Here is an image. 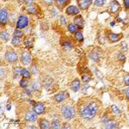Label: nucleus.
<instances>
[{
	"label": "nucleus",
	"instance_id": "nucleus-1",
	"mask_svg": "<svg viewBox=\"0 0 129 129\" xmlns=\"http://www.w3.org/2000/svg\"><path fill=\"white\" fill-rule=\"evenodd\" d=\"M98 111V107L95 102H90L84 106H83L79 110L81 117L85 120H92L96 115Z\"/></svg>",
	"mask_w": 129,
	"mask_h": 129
},
{
	"label": "nucleus",
	"instance_id": "nucleus-2",
	"mask_svg": "<svg viewBox=\"0 0 129 129\" xmlns=\"http://www.w3.org/2000/svg\"><path fill=\"white\" fill-rule=\"evenodd\" d=\"M61 113L66 120H72L76 115V110L73 107L69 105H64L61 108Z\"/></svg>",
	"mask_w": 129,
	"mask_h": 129
},
{
	"label": "nucleus",
	"instance_id": "nucleus-3",
	"mask_svg": "<svg viewBox=\"0 0 129 129\" xmlns=\"http://www.w3.org/2000/svg\"><path fill=\"white\" fill-rule=\"evenodd\" d=\"M28 18L25 15H21L19 16V18H18L17 22H16V28L22 29V28H26L28 26Z\"/></svg>",
	"mask_w": 129,
	"mask_h": 129
},
{
	"label": "nucleus",
	"instance_id": "nucleus-4",
	"mask_svg": "<svg viewBox=\"0 0 129 129\" xmlns=\"http://www.w3.org/2000/svg\"><path fill=\"white\" fill-rule=\"evenodd\" d=\"M5 59L7 60L9 63H16L18 59V56L17 53L14 51H8L5 53Z\"/></svg>",
	"mask_w": 129,
	"mask_h": 129
},
{
	"label": "nucleus",
	"instance_id": "nucleus-5",
	"mask_svg": "<svg viewBox=\"0 0 129 129\" xmlns=\"http://www.w3.org/2000/svg\"><path fill=\"white\" fill-rule=\"evenodd\" d=\"M8 19H9V15H8L7 10L3 8V9H1V11H0V22H1V24L5 25L7 23Z\"/></svg>",
	"mask_w": 129,
	"mask_h": 129
},
{
	"label": "nucleus",
	"instance_id": "nucleus-6",
	"mask_svg": "<svg viewBox=\"0 0 129 129\" xmlns=\"http://www.w3.org/2000/svg\"><path fill=\"white\" fill-rule=\"evenodd\" d=\"M92 0H78V5L81 10H87L92 5Z\"/></svg>",
	"mask_w": 129,
	"mask_h": 129
},
{
	"label": "nucleus",
	"instance_id": "nucleus-7",
	"mask_svg": "<svg viewBox=\"0 0 129 129\" xmlns=\"http://www.w3.org/2000/svg\"><path fill=\"white\" fill-rule=\"evenodd\" d=\"M21 62L25 66H28L31 62V55L28 52H23L21 56Z\"/></svg>",
	"mask_w": 129,
	"mask_h": 129
},
{
	"label": "nucleus",
	"instance_id": "nucleus-8",
	"mask_svg": "<svg viewBox=\"0 0 129 129\" xmlns=\"http://www.w3.org/2000/svg\"><path fill=\"white\" fill-rule=\"evenodd\" d=\"M69 96V94L66 91H61V92L58 93L57 95H54V100L57 103H61L64 100H66L67 97Z\"/></svg>",
	"mask_w": 129,
	"mask_h": 129
},
{
	"label": "nucleus",
	"instance_id": "nucleus-9",
	"mask_svg": "<svg viewBox=\"0 0 129 129\" xmlns=\"http://www.w3.org/2000/svg\"><path fill=\"white\" fill-rule=\"evenodd\" d=\"M25 119L29 122H35L37 120V114L34 110H29L25 115Z\"/></svg>",
	"mask_w": 129,
	"mask_h": 129
},
{
	"label": "nucleus",
	"instance_id": "nucleus-10",
	"mask_svg": "<svg viewBox=\"0 0 129 129\" xmlns=\"http://www.w3.org/2000/svg\"><path fill=\"white\" fill-rule=\"evenodd\" d=\"M66 13L69 16L78 15V14H79V9L74 5H71V6H69V7L66 8Z\"/></svg>",
	"mask_w": 129,
	"mask_h": 129
},
{
	"label": "nucleus",
	"instance_id": "nucleus-11",
	"mask_svg": "<svg viewBox=\"0 0 129 129\" xmlns=\"http://www.w3.org/2000/svg\"><path fill=\"white\" fill-rule=\"evenodd\" d=\"M34 111L37 114H42L45 112V106L42 103H39L34 105Z\"/></svg>",
	"mask_w": 129,
	"mask_h": 129
},
{
	"label": "nucleus",
	"instance_id": "nucleus-12",
	"mask_svg": "<svg viewBox=\"0 0 129 129\" xmlns=\"http://www.w3.org/2000/svg\"><path fill=\"white\" fill-rule=\"evenodd\" d=\"M120 10V5L116 0H113L110 4V11L111 13L115 14L118 12V10Z\"/></svg>",
	"mask_w": 129,
	"mask_h": 129
},
{
	"label": "nucleus",
	"instance_id": "nucleus-13",
	"mask_svg": "<svg viewBox=\"0 0 129 129\" xmlns=\"http://www.w3.org/2000/svg\"><path fill=\"white\" fill-rule=\"evenodd\" d=\"M108 37H109V40L111 42H117V41H119L121 39L122 35L118 34H114V33H109L108 35Z\"/></svg>",
	"mask_w": 129,
	"mask_h": 129
},
{
	"label": "nucleus",
	"instance_id": "nucleus-14",
	"mask_svg": "<svg viewBox=\"0 0 129 129\" xmlns=\"http://www.w3.org/2000/svg\"><path fill=\"white\" fill-rule=\"evenodd\" d=\"M80 81L78 79H75L73 82L72 83V85H71V89H72V91L74 92H77L78 91V89H80Z\"/></svg>",
	"mask_w": 129,
	"mask_h": 129
},
{
	"label": "nucleus",
	"instance_id": "nucleus-15",
	"mask_svg": "<svg viewBox=\"0 0 129 129\" xmlns=\"http://www.w3.org/2000/svg\"><path fill=\"white\" fill-rule=\"evenodd\" d=\"M74 23L78 27V28H82L84 26V19L81 16H78L74 18Z\"/></svg>",
	"mask_w": 129,
	"mask_h": 129
},
{
	"label": "nucleus",
	"instance_id": "nucleus-16",
	"mask_svg": "<svg viewBox=\"0 0 129 129\" xmlns=\"http://www.w3.org/2000/svg\"><path fill=\"white\" fill-rule=\"evenodd\" d=\"M26 11L28 12V14H34V15H35V14H37V12H38V10H37L36 9V7H35L33 5H28L26 7Z\"/></svg>",
	"mask_w": 129,
	"mask_h": 129
},
{
	"label": "nucleus",
	"instance_id": "nucleus-17",
	"mask_svg": "<svg viewBox=\"0 0 129 129\" xmlns=\"http://www.w3.org/2000/svg\"><path fill=\"white\" fill-rule=\"evenodd\" d=\"M56 5L59 9H63V8L69 3V0H55Z\"/></svg>",
	"mask_w": 129,
	"mask_h": 129
},
{
	"label": "nucleus",
	"instance_id": "nucleus-18",
	"mask_svg": "<svg viewBox=\"0 0 129 129\" xmlns=\"http://www.w3.org/2000/svg\"><path fill=\"white\" fill-rule=\"evenodd\" d=\"M40 127L42 129H47L50 128V123L48 120H41L40 122Z\"/></svg>",
	"mask_w": 129,
	"mask_h": 129
},
{
	"label": "nucleus",
	"instance_id": "nucleus-19",
	"mask_svg": "<svg viewBox=\"0 0 129 129\" xmlns=\"http://www.w3.org/2000/svg\"><path fill=\"white\" fill-rule=\"evenodd\" d=\"M105 127L106 128H117L118 124L116 123V122L113 121V120H110V121H108L107 123H105Z\"/></svg>",
	"mask_w": 129,
	"mask_h": 129
},
{
	"label": "nucleus",
	"instance_id": "nucleus-20",
	"mask_svg": "<svg viewBox=\"0 0 129 129\" xmlns=\"http://www.w3.org/2000/svg\"><path fill=\"white\" fill-rule=\"evenodd\" d=\"M89 58L92 60H94V61H98L100 59V55L95 51H93L89 53Z\"/></svg>",
	"mask_w": 129,
	"mask_h": 129
},
{
	"label": "nucleus",
	"instance_id": "nucleus-21",
	"mask_svg": "<svg viewBox=\"0 0 129 129\" xmlns=\"http://www.w3.org/2000/svg\"><path fill=\"white\" fill-rule=\"evenodd\" d=\"M1 39H2V41L7 42V41L10 40L9 33H8L7 31H2V32H1Z\"/></svg>",
	"mask_w": 129,
	"mask_h": 129
},
{
	"label": "nucleus",
	"instance_id": "nucleus-22",
	"mask_svg": "<svg viewBox=\"0 0 129 129\" xmlns=\"http://www.w3.org/2000/svg\"><path fill=\"white\" fill-rule=\"evenodd\" d=\"M78 27L75 23H71L68 25V30H69L71 33H76L77 31H78Z\"/></svg>",
	"mask_w": 129,
	"mask_h": 129
},
{
	"label": "nucleus",
	"instance_id": "nucleus-23",
	"mask_svg": "<svg viewBox=\"0 0 129 129\" xmlns=\"http://www.w3.org/2000/svg\"><path fill=\"white\" fill-rule=\"evenodd\" d=\"M75 39H76L78 42H83V41H84L83 34L81 32H78V31H77V32L75 33Z\"/></svg>",
	"mask_w": 129,
	"mask_h": 129
},
{
	"label": "nucleus",
	"instance_id": "nucleus-24",
	"mask_svg": "<svg viewBox=\"0 0 129 129\" xmlns=\"http://www.w3.org/2000/svg\"><path fill=\"white\" fill-rule=\"evenodd\" d=\"M62 47H63L64 50H70L72 48V45L69 41H64V43L62 44Z\"/></svg>",
	"mask_w": 129,
	"mask_h": 129
},
{
	"label": "nucleus",
	"instance_id": "nucleus-25",
	"mask_svg": "<svg viewBox=\"0 0 129 129\" xmlns=\"http://www.w3.org/2000/svg\"><path fill=\"white\" fill-rule=\"evenodd\" d=\"M22 69L21 67H16L15 69H14L13 72H14V76H15L16 78H19L21 75H22Z\"/></svg>",
	"mask_w": 129,
	"mask_h": 129
},
{
	"label": "nucleus",
	"instance_id": "nucleus-26",
	"mask_svg": "<svg viewBox=\"0 0 129 129\" xmlns=\"http://www.w3.org/2000/svg\"><path fill=\"white\" fill-rule=\"evenodd\" d=\"M20 42H21L20 37H17V36H16V35H14L13 38H12V41H11L12 45H14V46H18V45L20 44Z\"/></svg>",
	"mask_w": 129,
	"mask_h": 129
},
{
	"label": "nucleus",
	"instance_id": "nucleus-27",
	"mask_svg": "<svg viewBox=\"0 0 129 129\" xmlns=\"http://www.w3.org/2000/svg\"><path fill=\"white\" fill-rule=\"evenodd\" d=\"M39 89H40V84L37 82H33L32 84H31V89H32L33 91H37L39 90Z\"/></svg>",
	"mask_w": 129,
	"mask_h": 129
},
{
	"label": "nucleus",
	"instance_id": "nucleus-28",
	"mask_svg": "<svg viewBox=\"0 0 129 129\" xmlns=\"http://www.w3.org/2000/svg\"><path fill=\"white\" fill-rule=\"evenodd\" d=\"M52 128H60V121L59 120H53L52 122Z\"/></svg>",
	"mask_w": 129,
	"mask_h": 129
},
{
	"label": "nucleus",
	"instance_id": "nucleus-29",
	"mask_svg": "<svg viewBox=\"0 0 129 129\" xmlns=\"http://www.w3.org/2000/svg\"><path fill=\"white\" fill-rule=\"evenodd\" d=\"M22 76L24 78H30V73H29V72H28L27 69H22Z\"/></svg>",
	"mask_w": 129,
	"mask_h": 129
},
{
	"label": "nucleus",
	"instance_id": "nucleus-30",
	"mask_svg": "<svg viewBox=\"0 0 129 129\" xmlns=\"http://www.w3.org/2000/svg\"><path fill=\"white\" fill-rule=\"evenodd\" d=\"M82 80L84 83H89V81L91 80V78H90V76H89L88 74H83Z\"/></svg>",
	"mask_w": 129,
	"mask_h": 129
},
{
	"label": "nucleus",
	"instance_id": "nucleus-31",
	"mask_svg": "<svg viewBox=\"0 0 129 129\" xmlns=\"http://www.w3.org/2000/svg\"><path fill=\"white\" fill-rule=\"evenodd\" d=\"M106 0H95V5L96 7H102L105 4Z\"/></svg>",
	"mask_w": 129,
	"mask_h": 129
},
{
	"label": "nucleus",
	"instance_id": "nucleus-32",
	"mask_svg": "<svg viewBox=\"0 0 129 129\" xmlns=\"http://www.w3.org/2000/svg\"><path fill=\"white\" fill-rule=\"evenodd\" d=\"M28 80H27V78H23V79H22L20 81V86L22 87V88H26L27 86H28Z\"/></svg>",
	"mask_w": 129,
	"mask_h": 129
},
{
	"label": "nucleus",
	"instance_id": "nucleus-33",
	"mask_svg": "<svg viewBox=\"0 0 129 129\" xmlns=\"http://www.w3.org/2000/svg\"><path fill=\"white\" fill-rule=\"evenodd\" d=\"M24 45L27 48H31V47H33V41L31 40H27V41H25Z\"/></svg>",
	"mask_w": 129,
	"mask_h": 129
},
{
	"label": "nucleus",
	"instance_id": "nucleus-34",
	"mask_svg": "<svg viewBox=\"0 0 129 129\" xmlns=\"http://www.w3.org/2000/svg\"><path fill=\"white\" fill-rule=\"evenodd\" d=\"M14 35H16V36H17V37H22V36H23V32H22L21 29H16L15 32H14Z\"/></svg>",
	"mask_w": 129,
	"mask_h": 129
},
{
	"label": "nucleus",
	"instance_id": "nucleus-35",
	"mask_svg": "<svg viewBox=\"0 0 129 129\" xmlns=\"http://www.w3.org/2000/svg\"><path fill=\"white\" fill-rule=\"evenodd\" d=\"M112 111H113V113L114 114H120V110L118 109V107L117 106H115V105H113L112 106Z\"/></svg>",
	"mask_w": 129,
	"mask_h": 129
},
{
	"label": "nucleus",
	"instance_id": "nucleus-36",
	"mask_svg": "<svg viewBox=\"0 0 129 129\" xmlns=\"http://www.w3.org/2000/svg\"><path fill=\"white\" fill-rule=\"evenodd\" d=\"M124 83L126 85L129 86V75H126V76L124 78Z\"/></svg>",
	"mask_w": 129,
	"mask_h": 129
},
{
	"label": "nucleus",
	"instance_id": "nucleus-37",
	"mask_svg": "<svg viewBox=\"0 0 129 129\" xmlns=\"http://www.w3.org/2000/svg\"><path fill=\"white\" fill-rule=\"evenodd\" d=\"M125 95H126V98L129 99V86L126 89H125Z\"/></svg>",
	"mask_w": 129,
	"mask_h": 129
},
{
	"label": "nucleus",
	"instance_id": "nucleus-38",
	"mask_svg": "<svg viewBox=\"0 0 129 129\" xmlns=\"http://www.w3.org/2000/svg\"><path fill=\"white\" fill-rule=\"evenodd\" d=\"M124 6L126 9H129V0H124Z\"/></svg>",
	"mask_w": 129,
	"mask_h": 129
},
{
	"label": "nucleus",
	"instance_id": "nucleus-39",
	"mask_svg": "<svg viewBox=\"0 0 129 129\" xmlns=\"http://www.w3.org/2000/svg\"><path fill=\"white\" fill-rule=\"evenodd\" d=\"M25 3H26L27 5H31L34 4V0H26L25 1Z\"/></svg>",
	"mask_w": 129,
	"mask_h": 129
},
{
	"label": "nucleus",
	"instance_id": "nucleus-40",
	"mask_svg": "<svg viewBox=\"0 0 129 129\" xmlns=\"http://www.w3.org/2000/svg\"><path fill=\"white\" fill-rule=\"evenodd\" d=\"M95 73H96V75H97V77H98V78H103V74H102L98 70H95Z\"/></svg>",
	"mask_w": 129,
	"mask_h": 129
},
{
	"label": "nucleus",
	"instance_id": "nucleus-41",
	"mask_svg": "<svg viewBox=\"0 0 129 129\" xmlns=\"http://www.w3.org/2000/svg\"><path fill=\"white\" fill-rule=\"evenodd\" d=\"M118 57H119V59L120 60H125V55L122 54V53H119Z\"/></svg>",
	"mask_w": 129,
	"mask_h": 129
},
{
	"label": "nucleus",
	"instance_id": "nucleus-42",
	"mask_svg": "<svg viewBox=\"0 0 129 129\" xmlns=\"http://www.w3.org/2000/svg\"><path fill=\"white\" fill-rule=\"evenodd\" d=\"M54 0H44V3L47 4V5H51V4L53 3Z\"/></svg>",
	"mask_w": 129,
	"mask_h": 129
},
{
	"label": "nucleus",
	"instance_id": "nucleus-43",
	"mask_svg": "<svg viewBox=\"0 0 129 129\" xmlns=\"http://www.w3.org/2000/svg\"><path fill=\"white\" fill-rule=\"evenodd\" d=\"M124 47V48H123L124 51H126V48H127V45H126V42H122V43H121V47Z\"/></svg>",
	"mask_w": 129,
	"mask_h": 129
},
{
	"label": "nucleus",
	"instance_id": "nucleus-44",
	"mask_svg": "<svg viewBox=\"0 0 129 129\" xmlns=\"http://www.w3.org/2000/svg\"><path fill=\"white\" fill-rule=\"evenodd\" d=\"M31 90H32V89H25V92H26V94H27V95H31Z\"/></svg>",
	"mask_w": 129,
	"mask_h": 129
},
{
	"label": "nucleus",
	"instance_id": "nucleus-45",
	"mask_svg": "<svg viewBox=\"0 0 129 129\" xmlns=\"http://www.w3.org/2000/svg\"><path fill=\"white\" fill-rule=\"evenodd\" d=\"M60 19H61V22L63 24H66V19H64V16H60Z\"/></svg>",
	"mask_w": 129,
	"mask_h": 129
},
{
	"label": "nucleus",
	"instance_id": "nucleus-46",
	"mask_svg": "<svg viewBox=\"0 0 129 129\" xmlns=\"http://www.w3.org/2000/svg\"><path fill=\"white\" fill-rule=\"evenodd\" d=\"M62 128H71V126H69V125L64 124L63 126H62Z\"/></svg>",
	"mask_w": 129,
	"mask_h": 129
},
{
	"label": "nucleus",
	"instance_id": "nucleus-47",
	"mask_svg": "<svg viewBox=\"0 0 129 129\" xmlns=\"http://www.w3.org/2000/svg\"><path fill=\"white\" fill-rule=\"evenodd\" d=\"M28 103H30V104H32V105H35V101H31V100H29V101H28Z\"/></svg>",
	"mask_w": 129,
	"mask_h": 129
},
{
	"label": "nucleus",
	"instance_id": "nucleus-48",
	"mask_svg": "<svg viewBox=\"0 0 129 129\" xmlns=\"http://www.w3.org/2000/svg\"><path fill=\"white\" fill-rule=\"evenodd\" d=\"M4 78V69L2 68L1 69V78Z\"/></svg>",
	"mask_w": 129,
	"mask_h": 129
},
{
	"label": "nucleus",
	"instance_id": "nucleus-49",
	"mask_svg": "<svg viewBox=\"0 0 129 129\" xmlns=\"http://www.w3.org/2000/svg\"><path fill=\"white\" fill-rule=\"evenodd\" d=\"M17 1H18V3H19V4H22L23 2L26 1V0H17Z\"/></svg>",
	"mask_w": 129,
	"mask_h": 129
},
{
	"label": "nucleus",
	"instance_id": "nucleus-50",
	"mask_svg": "<svg viewBox=\"0 0 129 129\" xmlns=\"http://www.w3.org/2000/svg\"><path fill=\"white\" fill-rule=\"evenodd\" d=\"M7 109L8 110H10V105L9 104V105H7Z\"/></svg>",
	"mask_w": 129,
	"mask_h": 129
}]
</instances>
